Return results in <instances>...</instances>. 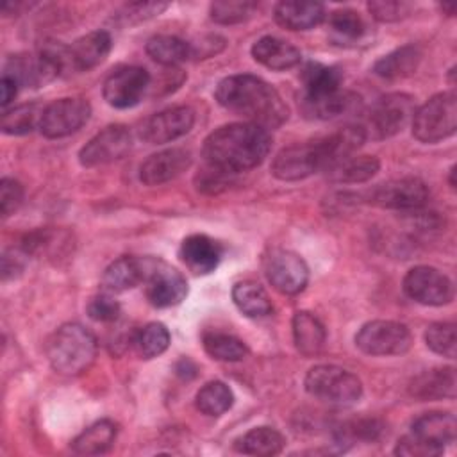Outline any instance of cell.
I'll return each instance as SVG.
<instances>
[{
	"label": "cell",
	"mask_w": 457,
	"mask_h": 457,
	"mask_svg": "<svg viewBox=\"0 0 457 457\" xmlns=\"http://www.w3.org/2000/svg\"><path fill=\"white\" fill-rule=\"evenodd\" d=\"M214 96L227 111L266 130L280 127L289 116L287 105L278 91L255 75L241 73L221 79Z\"/></svg>",
	"instance_id": "cell-1"
},
{
	"label": "cell",
	"mask_w": 457,
	"mask_h": 457,
	"mask_svg": "<svg viewBox=\"0 0 457 457\" xmlns=\"http://www.w3.org/2000/svg\"><path fill=\"white\" fill-rule=\"evenodd\" d=\"M271 148V136L255 123H228L204 141L205 164L236 175L259 166Z\"/></svg>",
	"instance_id": "cell-2"
},
{
	"label": "cell",
	"mask_w": 457,
	"mask_h": 457,
	"mask_svg": "<svg viewBox=\"0 0 457 457\" xmlns=\"http://www.w3.org/2000/svg\"><path fill=\"white\" fill-rule=\"evenodd\" d=\"M96 352V337L80 323L61 325L46 341L48 362L61 375L86 371L95 362Z\"/></svg>",
	"instance_id": "cell-3"
},
{
	"label": "cell",
	"mask_w": 457,
	"mask_h": 457,
	"mask_svg": "<svg viewBox=\"0 0 457 457\" xmlns=\"http://www.w3.org/2000/svg\"><path fill=\"white\" fill-rule=\"evenodd\" d=\"M303 386L311 396L332 405H353L362 396L359 377L334 364H318L311 368Z\"/></svg>",
	"instance_id": "cell-4"
},
{
	"label": "cell",
	"mask_w": 457,
	"mask_h": 457,
	"mask_svg": "<svg viewBox=\"0 0 457 457\" xmlns=\"http://www.w3.org/2000/svg\"><path fill=\"white\" fill-rule=\"evenodd\" d=\"M457 96L453 91L437 93L412 114V136L421 143H437L455 134Z\"/></svg>",
	"instance_id": "cell-5"
},
{
	"label": "cell",
	"mask_w": 457,
	"mask_h": 457,
	"mask_svg": "<svg viewBox=\"0 0 457 457\" xmlns=\"http://www.w3.org/2000/svg\"><path fill=\"white\" fill-rule=\"evenodd\" d=\"M414 114V100L403 93H391L380 96L364 116L361 125L366 139H387L407 125Z\"/></svg>",
	"instance_id": "cell-6"
},
{
	"label": "cell",
	"mask_w": 457,
	"mask_h": 457,
	"mask_svg": "<svg viewBox=\"0 0 457 457\" xmlns=\"http://www.w3.org/2000/svg\"><path fill=\"white\" fill-rule=\"evenodd\" d=\"M355 346L368 355H402L412 346L411 330L393 320H373L355 334Z\"/></svg>",
	"instance_id": "cell-7"
},
{
	"label": "cell",
	"mask_w": 457,
	"mask_h": 457,
	"mask_svg": "<svg viewBox=\"0 0 457 457\" xmlns=\"http://www.w3.org/2000/svg\"><path fill=\"white\" fill-rule=\"evenodd\" d=\"M327 155L321 139L296 143L282 148L271 161V173L278 180L293 182L311 177L316 171H325Z\"/></svg>",
	"instance_id": "cell-8"
},
{
	"label": "cell",
	"mask_w": 457,
	"mask_h": 457,
	"mask_svg": "<svg viewBox=\"0 0 457 457\" xmlns=\"http://www.w3.org/2000/svg\"><path fill=\"white\" fill-rule=\"evenodd\" d=\"M143 266L145 295L154 307H173L186 298L187 282L180 271L157 257H143Z\"/></svg>",
	"instance_id": "cell-9"
},
{
	"label": "cell",
	"mask_w": 457,
	"mask_h": 457,
	"mask_svg": "<svg viewBox=\"0 0 457 457\" xmlns=\"http://www.w3.org/2000/svg\"><path fill=\"white\" fill-rule=\"evenodd\" d=\"M428 198L430 191L418 177L393 179L378 184L368 193V200L373 205L395 211H420L427 205Z\"/></svg>",
	"instance_id": "cell-10"
},
{
	"label": "cell",
	"mask_w": 457,
	"mask_h": 457,
	"mask_svg": "<svg viewBox=\"0 0 457 457\" xmlns=\"http://www.w3.org/2000/svg\"><path fill=\"white\" fill-rule=\"evenodd\" d=\"M403 291L423 305H446L453 300V282L434 266H414L403 277Z\"/></svg>",
	"instance_id": "cell-11"
},
{
	"label": "cell",
	"mask_w": 457,
	"mask_h": 457,
	"mask_svg": "<svg viewBox=\"0 0 457 457\" xmlns=\"http://www.w3.org/2000/svg\"><path fill=\"white\" fill-rule=\"evenodd\" d=\"M91 116V105L84 98H59L43 107L39 130L48 139H59L77 132Z\"/></svg>",
	"instance_id": "cell-12"
},
{
	"label": "cell",
	"mask_w": 457,
	"mask_h": 457,
	"mask_svg": "<svg viewBox=\"0 0 457 457\" xmlns=\"http://www.w3.org/2000/svg\"><path fill=\"white\" fill-rule=\"evenodd\" d=\"M150 87V75L141 66H118L104 80V100L116 109L137 105Z\"/></svg>",
	"instance_id": "cell-13"
},
{
	"label": "cell",
	"mask_w": 457,
	"mask_h": 457,
	"mask_svg": "<svg viewBox=\"0 0 457 457\" xmlns=\"http://www.w3.org/2000/svg\"><path fill=\"white\" fill-rule=\"evenodd\" d=\"M132 146V136L125 125H109L95 134L79 152L84 168H95L123 159Z\"/></svg>",
	"instance_id": "cell-14"
},
{
	"label": "cell",
	"mask_w": 457,
	"mask_h": 457,
	"mask_svg": "<svg viewBox=\"0 0 457 457\" xmlns=\"http://www.w3.org/2000/svg\"><path fill=\"white\" fill-rule=\"evenodd\" d=\"M264 275L268 282L282 295H298L309 282L305 261L289 250H273L264 259Z\"/></svg>",
	"instance_id": "cell-15"
},
{
	"label": "cell",
	"mask_w": 457,
	"mask_h": 457,
	"mask_svg": "<svg viewBox=\"0 0 457 457\" xmlns=\"http://www.w3.org/2000/svg\"><path fill=\"white\" fill-rule=\"evenodd\" d=\"M195 125V112L186 105L168 107L152 114L141 125V137L150 145L175 141L187 134Z\"/></svg>",
	"instance_id": "cell-16"
},
{
	"label": "cell",
	"mask_w": 457,
	"mask_h": 457,
	"mask_svg": "<svg viewBox=\"0 0 457 457\" xmlns=\"http://www.w3.org/2000/svg\"><path fill=\"white\" fill-rule=\"evenodd\" d=\"M191 164V154L184 148H168L152 154L139 166V180L146 186H159L182 175Z\"/></svg>",
	"instance_id": "cell-17"
},
{
	"label": "cell",
	"mask_w": 457,
	"mask_h": 457,
	"mask_svg": "<svg viewBox=\"0 0 457 457\" xmlns=\"http://www.w3.org/2000/svg\"><path fill=\"white\" fill-rule=\"evenodd\" d=\"M179 255L195 275H209L220 264L221 246L205 234H191L182 241Z\"/></svg>",
	"instance_id": "cell-18"
},
{
	"label": "cell",
	"mask_w": 457,
	"mask_h": 457,
	"mask_svg": "<svg viewBox=\"0 0 457 457\" xmlns=\"http://www.w3.org/2000/svg\"><path fill=\"white\" fill-rule=\"evenodd\" d=\"M112 39L107 30H93L75 39L68 46L70 68L73 71H84L98 66L111 52Z\"/></svg>",
	"instance_id": "cell-19"
},
{
	"label": "cell",
	"mask_w": 457,
	"mask_h": 457,
	"mask_svg": "<svg viewBox=\"0 0 457 457\" xmlns=\"http://www.w3.org/2000/svg\"><path fill=\"white\" fill-rule=\"evenodd\" d=\"M457 421L452 412L434 411L418 416L411 425V436L445 452V445L455 439Z\"/></svg>",
	"instance_id": "cell-20"
},
{
	"label": "cell",
	"mask_w": 457,
	"mask_h": 457,
	"mask_svg": "<svg viewBox=\"0 0 457 457\" xmlns=\"http://www.w3.org/2000/svg\"><path fill=\"white\" fill-rule=\"evenodd\" d=\"M361 96L352 91H336L330 95L316 96V98H303L302 96V109L307 116L316 120H336L346 114H353L361 111Z\"/></svg>",
	"instance_id": "cell-21"
},
{
	"label": "cell",
	"mask_w": 457,
	"mask_h": 457,
	"mask_svg": "<svg viewBox=\"0 0 457 457\" xmlns=\"http://www.w3.org/2000/svg\"><path fill=\"white\" fill-rule=\"evenodd\" d=\"M252 57L259 64L275 71L295 68L302 61V54L295 45L273 36L259 37L252 45Z\"/></svg>",
	"instance_id": "cell-22"
},
{
	"label": "cell",
	"mask_w": 457,
	"mask_h": 457,
	"mask_svg": "<svg viewBox=\"0 0 457 457\" xmlns=\"http://www.w3.org/2000/svg\"><path fill=\"white\" fill-rule=\"evenodd\" d=\"M21 248L27 255L59 259L71 252L73 239L61 228H37L23 237Z\"/></svg>",
	"instance_id": "cell-23"
},
{
	"label": "cell",
	"mask_w": 457,
	"mask_h": 457,
	"mask_svg": "<svg viewBox=\"0 0 457 457\" xmlns=\"http://www.w3.org/2000/svg\"><path fill=\"white\" fill-rule=\"evenodd\" d=\"M273 16L287 30H309L323 21L325 7L320 2H278Z\"/></svg>",
	"instance_id": "cell-24"
},
{
	"label": "cell",
	"mask_w": 457,
	"mask_h": 457,
	"mask_svg": "<svg viewBox=\"0 0 457 457\" xmlns=\"http://www.w3.org/2000/svg\"><path fill=\"white\" fill-rule=\"evenodd\" d=\"M455 370L434 368L420 373L412 378L409 391L418 400H441L455 396Z\"/></svg>",
	"instance_id": "cell-25"
},
{
	"label": "cell",
	"mask_w": 457,
	"mask_h": 457,
	"mask_svg": "<svg viewBox=\"0 0 457 457\" xmlns=\"http://www.w3.org/2000/svg\"><path fill=\"white\" fill-rule=\"evenodd\" d=\"M293 327V341L296 350L305 357L318 355L327 339V332L323 323L309 311H298L291 321Z\"/></svg>",
	"instance_id": "cell-26"
},
{
	"label": "cell",
	"mask_w": 457,
	"mask_h": 457,
	"mask_svg": "<svg viewBox=\"0 0 457 457\" xmlns=\"http://www.w3.org/2000/svg\"><path fill=\"white\" fill-rule=\"evenodd\" d=\"M380 161L375 155H348L325 170L327 179L336 184H361L377 175Z\"/></svg>",
	"instance_id": "cell-27"
},
{
	"label": "cell",
	"mask_w": 457,
	"mask_h": 457,
	"mask_svg": "<svg viewBox=\"0 0 457 457\" xmlns=\"http://www.w3.org/2000/svg\"><path fill=\"white\" fill-rule=\"evenodd\" d=\"M145 266L141 257L123 255L116 261H112L104 275H102V286L107 293H123L127 289H132L139 282H143Z\"/></svg>",
	"instance_id": "cell-28"
},
{
	"label": "cell",
	"mask_w": 457,
	"mask_h": 457,
	"mask_svg": "<svg viewBox=\"0 0 457 457\" xmlns=\"http://www.w3.org/2000/svg\"><path fill=\"white\" fill-rule=\"evenodd\" d=\"M421 62V52L414 45L400 46L373 64L375 75L386 80H398L412 75Z\"/></svg>",
	"instance_id": "cell-29"
},
{
	"label": "cell",
	"mask_w": 457,
	"mask_h": 457,
	"mask_svg": "<svg viewBox=\"0 0 457 457\" xmlns=\"http://www.w3.org/2000/svg\"><path fill=\"white\" fill-rule=\"evenodd\" d=\"M118 436V425L111 420H98L84 428L73 441L71 450L80 455H100L111 450Z\"/></svg>",
	"instance_id": "cell-30"
},
{
	"label": "cell",
	"mask_w": 457,
	"mask_h": 457,
	"mask_svg": "<svg viewBox=\"0 0 457 457\" xmlns=\"http://www.w3.org/2000/svg\"><path fill=\"white\" fill-rule=\"evenodd\" d=\"M303 98H316L330 95L341 89L343 71L336 66H327L321 62H307L302 70Z\"/></svg>",
	"instance_id": "cell-31"
},
{
	"label": "cell",
	"mask_w": 457,
	"mask_h": 457,
	"mask_svg": "<svg viewBox=\"0 0 457 457\" xmlns=\"http://www.w3.org/2000/svg\"><path fill=\"white\" fill-rule=\"evenodd\" d=\"M286 445L284 436L271 427H255L243 434L239 439H236L234 448L246 455H257V457H270L282 452Z\"/></svg>",
	"instance_id": "cell-32"
},
{
	"label": "cell",
	"mask_w": 457,
	"mask_h": 457,
	"mask_svg": "<svg viewBox=\"0 0 457 457\" xmlns=\"http://www.w3.org/2000/svg\"><path fill=\"white\" fill-rule=\"evenodd\" d=\"M232 300L236 307L248 318H264L271 314L273 305L262 286L252 280L234 284Z\"/></svg>",
	"instance_id": "cell-33"
},
{
	"label": "cell",
	"mask_w": 457,
	"mask_h": 457,
	"mask_svg": "<svg viewBox=\"0 0 457 457\" xmlns=\"http://www.w3.org/2000/svg\"><path fill=\"white\" fill-rule=\"evenodd\" d=\"M146 54L162 66H175L191 57V45L177 36L159 34L148 39Z\"/></svg>",
	"instance_id": "cell-34"
},
{
	"label": "cell",
	"mask_w": 457,
	"mask_h": 457,
	"mask_svg": "<svg viewBox=\"0 0 457 457\" xmlns=\"http://www.w3.org/2000/svg\"><path fill=\"white\" fill-rule=\"evenodd\" d=\"M196 409L205 416H221L234 403L232 389L221 380H211L204 384L196 393Z\"/></svg>",
	"instance_id": "cell-35"
},
{
	"label": "cell",
	"mask_w": 457,
	"mask_h": 457,
	"mask_svg": "<svg viewBox=\"0 0 457 457\" xmlns=\"http://www.w3.org/2000/svg\"><path fill=\"white\" fill-rule=\"evenodd\" d=\"M132 343L139 357L154 359L168 350L170 330L166 328V325L159 321H152L136 332V336L132 337Z\"/></svg>",
	"instance_id": "cell-36"
},
{
	"label": "cell",
	"mask_w": 457,
	"mask_h": 457,
	"mask_svg": "<svg viewBox=\"0 0 457 457\" xmlns=\"http://www.w3.org/2000/svg\"><path fill=\"white\" fill-rule=\"evenodd\" d=\"M204 350L216 361L236 362L248 355V346L236 336L225 332L204 334Z\"/></svg>",
	"instance_id": "cell-37"
},
{
	"label": "cell",
	"mask_w": 457,
	"mask_h": 457,
	"mask_svg": "<svg viewBox=\"0 0 457 457\" xmlns=\"http://www.w3.org/2000/svg\"><path fill=\"white\" fill-rule=\"evenodd\" d=\"M43 109L36 104H23L12 107L2 116V132L11 136H25L30 134L36 127L39 129Z\"/></svg>",
	"instance_id": "cell-38"
},
{
	"label": "cell",
	"mask_w": 457,
	"mask_h": 457,
	"mask_svg": "<svg viewBox=\"0 0 457 457\" xmlns=\"http://www.w3.org/2000/svg\"><path fill=\"white\" fill-rule=\"evenodd\" d=\"M257 9L255 2L246 0H218L209 5L211 20L220 25H236L246 21Z\"/></svg>",
	"instance_id": "cell-39"
},
{
	"label": "cell",
	"mask_w": 457,
	"mask_h": 457,
	"mask_svg": "<svg viewBox=\"0 0 457 457\" xmlns=\"http://www.w3.org/2000/svg\"><path fill=\"white\" fill-rule=\"evenodd\" d=\"M328 27L337 41H357L362 37L366 27L359 12L352 9H339L328 16Z\"/></svg>",
	"instance_id": "cell-40"
},
{
	"label": "cell",
	"mask_w": 457,
	"mask_h": 457,
	"mask_svg": "<svg viewBox=\"0 0 457 457\" xmlns=\"http://www.w3.org/2000/svg\"><path fill=\"white\" fill-rule=\"evenodd\" d=\"M425 343L427 346L448 359L455 357L457 336H455V323L452 321H437L427 327L425 330Z\"/></svg>",
	"instance_id": "cell-41"
},
{
	"label": "cell",
	"mask_w": 457,
	"mask_h": 457,
	"mask_svg": "<svg viewBox=\"0 0 457 457\" xmlns=\"http://www.w3.org/2000/svg\"><path fill=\"white\" fill-rule=\"evenodd\" d=\"M382 432V425L378 420L362 418L348 421L345 427L339 428V439L346 443L357 441H375Z\"/></svg>",
	"instance_id": "cell-42"
},
{
	"label": "cell",
	"mask_w": 457,
	"mask_h": 457,
	"mask_svg": "<svg viewBox=\"0 0 457 457\" xmlns=\"http://www.w3.org/2000/svg\"><path fill=\"white\" fill-rule=\"evenodd\" d=\"M368 11L375 20L382 23H393L409 16L412 11V4L400 0H373L368 2Z\"/></svg>",
	"instance_id": "cell-43"
},
{
	"label": "cell",
	"mask_w": 457,
	"mask_h": 457,
	"mask_svg": "<svg viewBox=\"0 0 457 457\" xmlns=\"http://www.w3.org/2000/svg\"><path fill=\"white\" fill-rule=\"evenodd\" d=\"M87 314L95 321L109 323L120 316V303L111 293H102L91 298V302L87 303Z\"/></svg>",
	"instance_id": "cell-44"
},
{
	"label": "cell",
	"mask_w": 457,
	"mask_h": 457,
	"mask_svg": "<svg viewBox=\"0 0 457 457\" xmlns=\"http://www.w3.org/2000/svg\"><path fill=\"white\" fill-rule=\"evenodd\" d=\"M230 177H232L230 173L205 164V168L195 177V184H196L198 191L214 195V193L223 191L230 184Z\"/></svg>",
	"instance_id": "cell-45"
},
{
	"label": "cell",
	"mask_w": 457,
	"mask_h": 457,
	"mask_svg": "<svg viewBox=\"0 0 457 457\" xmlns=\"http://www.w3.org/2000/svg\"><path fill=\"white\" fill-rule=\"evenodd\" d=\"M23 202V186L16 179L4 177L0 180V211L7 218L18 211Z\"/></svg>",
	"instance_id": "cell-46"
},
{
	"label": "cell",
	"mask_w": 457,
	"mask_h": 457,
	"mask_svg": "<svg viewBox=\"0 0 457 457\" xmlns=\"http://www.w3.org/2000/svg\"><path fill=\"white\" fill-rule=\"evenodd\" d=\"M168 4H157V2H134L123 5V9L118 12L125 23H139L148 18H154L155 14H161Z\"/></svg>",
	"instance_id": "cell-47"
},
{
	"label": "cell",
	"mask_w": 457,
	"mask_h": 457,
	"mask_svg": "<svg viewBox=\"0 0 457 457\" xmlns=\"http://www.w3.org/2000/svg\"><path fill=\"white\" fill-rule=\"evenodd\" d=\"M395 453L403 455V457H436V455H441L443 450H439V448H436L428 443H423V441L416 439L414 436L407 434L396 443Z\"/></svg>",
	"instance_id": "cell-48"
},
{
	"label": "cell",
	"mask_w": 457,
	"mask_h": 457,
	"mask_svg": "<svg viewBox=\"0 0 457 457\" xmlns=\"http://www.w3.org/2000/svg\"><path fill=\"white\" fill-rule=\"evenodd\" d=\"M25 257H27V253L23 252V248L4 252V257H2V278L9 280V278H14L18 273H21L23 266H25Z\"/></svg>",
	"instance_id": "cell-49"
},
{
	"label": "cell",
	"mask_w": 457,
	"mask_h": 457,
	"mask_svg": "<svg viewBox=\"0 0 457 457\" xmlns=\"http://www.w3.org/2000/svg\"><path fill=\"white\" fill-rule=\"evenodd\" d=\"M18 84H16V80L14 79H11V77H7V75H2V82H0V89H2V107L5 109L12 100H14V96H16V93H18Z\"/></svg>",
	"instance_id": "cell-50"
},
{
	"label": "cell",
	"mask_w": 457,
	"mask_h": 457,
	"mask_svg": "<svg viewBox=\"0 0 457 457\" xmlns=\"http://www.w3.org/2000/svg\"><path fill=\"white\" fill-rule=\"evenodd\" d=\"M195 371H196V368H195V364H193L189 359H182V361L177 364V373H179L180 377H184V378L195 377Z\"/></svg>",
	"instance_id": "cell-51"
},
{
	"label": "cell",
	"mask_w": 457,
	"mask_h": 457,
	"mask_svg": "<svg viewBox=\"0 0 457 457\" xmlns=\"http://www.w3.org/2000/svg\"><path fill=\"white\" fill-rule=\"evenodd\" d=\"M453 173H455V170L452 168V170H450V187H452V189H455V180H453Z\"/></svg>",
	"instance_id": "cell-52"
}]
</instances>
